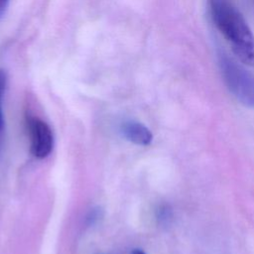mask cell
I'll return each instance as SVG.
<instances>
[{
  "label": "cell",
  "mask_w": 254,
  "mask_h": 254,
  "mask_svg": "<svg viewBox=\"0 0 254 254\" xmlns=\"http://www.w3.org/2000/svg\"><path fill=\"white\" fill-rule=\"evenodd\" d=\"M211 19L229 44L233 54L254 67V34L241 12L230 0H208Z\"/></svg>",
  "instance_id": "1"
},
{
  "label": "cell",
  "mask_w": 254,
  "mask_h": 254,
  "mask_svg": "<svg viewBox=\"0 0 254 254\" xmlns=\"http://www.w3.org/2000/svg\"><path fill=\"white\" fill-rule=\"evenodd\" d=\"M218 58L223 80L230 92L242 104L254 107V74L223 53Z\"/></svg>",
  "instance_id": "2"
},
{
  "label": "cell",
  "mask_w": 254,
  "mask_h": 254,
  "mask_svg": "<svg viewBox=\"0 0 254 254\" xmlns=\"http://www.w3.org/2000/svg\"><path fill=\"white\" fill-rule=\"evenodd\" d=\"M31 140V153L39 159L48 157L54 147V134L45 121L32 117L28 121Z\"/></svg>",
  "instance_id": "3"
},
{
  "label": "cell",
  "mask_w": 254,
  "mask_h": 254,
  "mask_svg": "<svg viewBox=\"0 0 254 254\" xmlns=\"http://www.w3.org/2000/svg\"><path fill=\"white\" fill-rule=\"evenodd\" d=\"M123 136L130 142L141 145L147 146L152 142L153 135L152 132L142 123L136 121H128L125 122L121 128Z\"/></svg>",
  "instance_id": "4"
},
{
  "label": "cell",
  "mask_w": 254,
  "mask_h": 254,
  "mask_svg": "<svg viewBox=\"0 0 254 254\" xmlns=\"http://www.w3.org/2000/svg\"><path fill=\"white\" fill-rule=\"evenodd\" d=\"M103 213H102V210L101 208L99 207H95V208H92L88 214L86 215V218H85V223L87 226H92L94 225L95 223H97L100 218L102 217Z\"/></svg>",
  "instance_id": "5"
},
{
  "label": "cell",
  "mask_w": 254,
  "mask_h": 254,
  "mask_svg": "<svg viewBox=\"0 0 254 254\" xmlns=\"http://www.w3.org/2000/svg\"><path fill=\"white\" fill-rule=\"evenodd\" d=\"M1 99L2 96L0 95V142L3 134V128H4V118H3V113H2V107H1Z\"/></svg>",
  "instance_id": "6"
},
{
  "label": "cell",
  "mask_w": 254,
  "mask_h": 254,
  "mask_svg": "<svg viewBox=\"0 0 254 254\" xmlns=\"http://www.w3.org/2000/svg\"><path fill=\"white\" fill-rule=\"evenodd\" d=\"M8 2L9 0H0V18L4 15L8 6Z\"/></svg>",
  "instance_id": "7"
},
{
  "label": "cell",
  "mask_w": 254,
  "mask_h": 254,
  "mask_svg": "<svg viewBox=\"0 0 254 254\" xmlns=\"http://www.w3.org/2000/svg\"><path fill=\"white\" fill-rule=\"evenodd\" d=\"M131 254H146V253L140 249H134Z\"/></svg>",
  "instance_id": "8"
}]
</instances>
